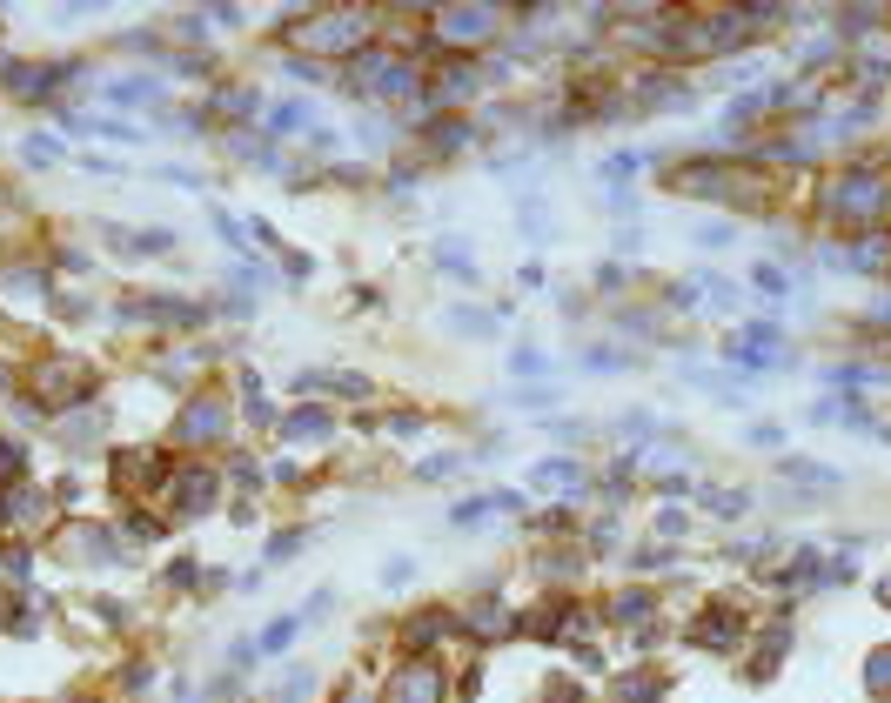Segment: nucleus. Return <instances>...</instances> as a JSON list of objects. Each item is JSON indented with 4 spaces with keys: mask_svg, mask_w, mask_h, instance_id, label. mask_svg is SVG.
<instances>
[{
    "mask_svg": "<svg viewBox=\"0 0 891 703\" xmlns=\"http://www.w3.org/2000/svg\"><path fill=\"white\" fill-rule=\"evenodd\" d=\"M188 442H208V436H222V402H195L188 409V429H181Z\"/></svg>",
    "mask_w": 891,
    "mask_h": 703,
    "instance_id": "obj_2",
    "label": "nucleus"
},
{
    "mask_svg": "<svg viewBox=\"0 0 891 703\" xmlns=\"http://www.w3.org/2000/svg\"><path fill=\"white\" fill-rule=\"evenodd\" d=\"M175 503L181 509H208L215 503V476H208V469H188V476L175 483Z\"/></svg>",
    "mask_w": 891,
    "mask_h": 703,
    "instance_id": "obj_1",
    "label": "nucleus"
},
{
    "mask_svg": "<svg viewBox=\"0 0 891 703\" xmlns=\"http://www.w3.org/2000/svg\"><path fill=\"white\" fill-rule=\"evenodd\" d=\"M295 637V616H282V623H268V637H262V650H282V643Z\"/></svg>",
    "mask_w": 891,
    "mask_h": 703,
    "instance_id": "obj_3",
    "label": "nucleus"
},
{
    "mask_svg": "<svg viewBox=\"0 0 891 703\" xmlns=\"http://www.w3.org/2000/svg\"><path fill=\"white\" fill-rule=\"evenodd\" d=\"M289 429H295V436H322V429H329V422L315 416V409H302V416H295V422H289Z\"/></svg>",
    "mask_w": 891,
    "mask_h": 703,
    "instance_id": "obj_4",
    "label": "nucleus"
}]
</instances>
